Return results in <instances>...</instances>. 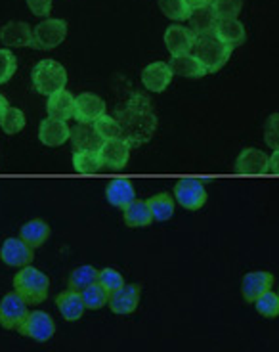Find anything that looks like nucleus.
<instances>
[{"label": "nucleus", "mask_w": 279, "mask_h": 352, "mask_svg": "<svg viewBox=\"0 0 279 352\" xmlns=\"http://www.w3.org/2000/svg\"><path fill=\"white\" fill-rule=\"evenodd\" d=\"M113 117L121 126V138L129 142L132 148L146 146L157 132V113L151 106V100L142 92H132L126 104L119 107Z\"/></svg>", "instance_id": "obj_1"}, {"label": "nucleus", "mask_w": 279, "mask_h": 352, "mask_svg": "<svg viewBox=\"0 0 279 352\" xmlns=\"http://www.w3.org/2000/svg\"><path fill=\"white\" fill-rule=\"evenodd\" d=\"M232 52L234 48L224 43L214 31L209 35L197 36L193 46V56L205 65L207 73H219L232 58Z\"/></svg>", "instance_id": "obj_2"}, {"label": "nucleus", "mask_w": 279, "mask_h": 352, "mask_svg": "<svg viewBox=\"0 0 279 352\" xmlns=\"http://www.w3.org/2000/svg\"><path fill=\"white\" fill-rule=\"evenodd\" d=\"M14 291L18 293L27 305H43L48 299L50 291V280L38 268H33L31 264L23 266L16 276H14Z\"/></svg>", "instance_id": "obj_3"}, {"label": "nucleus", "mask_w": 279, "mask_h": 352, "mask_svg": "<svg viewBox=\"0 0 279 352\" xmlns=\"http://www.w3.org/2000/svg\"><path fill=\"white\" fill-rule=\"evenodd\" d=\"M33 87L43 96H52L67 85V71L56 60H41L33 69Z\"/></svg>", "instance_id": "obj_4"}, {"label": "nucleus", "mask_w": 279, "mask_h": 352, "mask_svg": "<svg viewBox=\"0 0 279 352\" xmlns=\"http://www.w3.org/2000/svg\"><path fill=\"white\" fill-rule=\"evenodd\" d=\"M65 36H67V23L63 19H44L33 29V48L54 50L65 41Z\"/></svg>", "instance_id": "obj_5"}, {"label": "nucleus", "mask_w": 279, "mask_h": 352, "mask_svg": "<svg viewBox=\"0 0 279 352\" xmlns=\"http://www.w3.org/2000/svg\"><path fill=\"white\" fill-rule=\"evenodd\" d=\"M175 201L186 211H199L207 203V190L197 178H182L175 184Z\"/></svg>", "instance_id": "obj_6"}, {"label": "nucleus", "mask_w": 279, "mask_h": 352, "mask_svg": "<svg viewBox=\"0 0 279 352\" xmlns=\"http://www.w3.org/2000/svg\"><path fill=\"white\" fill-rule=\"evenodd\" d=\"M25 300L19 297L16 291L6 293L0 300V326L10 331H19V327L23 326V322L29 316Z\"/></svg>", "instance_id": "obj_7"}, {"label": "nucleus", "mask_w": 279, "mask_h": 352, "mask_svg": "<svg viewBox=\"0 0 279 352\" xmlns=\"http://www.w3.org/2000/svg\"><path fill=\"white\" fill-rule=\"evenodd\" d=\"M19 333L33 339V341H38V343H46L56 335V322L48 312L33 310V312H29L23 326L19 327Z\"/></svg>", "instance_id": "obj_8"}, {"label": "nucleus", "mask_w": 279, "mask_h": 352, "mask_svg": "<svg viewBox=\"0 0 279 352\" xmlns=\"http://www.w3.org/2000/svg\"><path fill=\"white\" fill-rule=\"evenodd\" d=\"M35 249L29 247L21 238H6L0 247V261L12 268H23L33 264Z\"/></svg>", "instance_id": "obj_9"}, {"label": "nucleus", "mask_w": 279, "mask_h": 352, "mask_svg": "<svg viewBox=\"0 0 279 352\" xmlns=\"http://www.w3.org/2000/svg\"><path fill=\"white\" fill-rule=\"evenodd\" d=\"M132 146L124 138H113V140H105L100 148V159L105 168L111 170H122L129 165L131 159Z\"/></svg>", "instance_id": "obj_10"}, {"label": "nucleus", "mask_w": 279, "mask_h": 352, "mask_svg": "<svg viewBox=\"0 0 279 352\" xmlns=\"http://www.w3.org/2000/svg\"><path fill=\"white\" fill-rule=\"evenodd\" d=\"M142 297V287L138 283H124L121 289L109 295V308L117 316H129L140 305Z\"/></svg>", "instance_id": "obj_11"}, {"label": "nucleus", "mask_w": 279, "mask_h": 352, "mask_svg": "<svg viewBox=\"0 0 279 352\" xmlns=\"http://www.w3.org/2000/svg\"><path fill=\"white\" fill-rule=\"evenodd\" d=\"M271 285H274V274L264 272V270L245 274L241 280V297L245 302L254 305V300L260 299L266 291H270Z\"/></svg>", "instance_id": "obj_12"}, {"label": "nucleus", "mask_w": 279, "mask_h": 352, "mask_svg": "<svg viewBox=\"0 0 279 352\" xmlns=\"http://www.w3.org/2000/svg\"><path fill=\"white\" fill-rule=\"evenodd\" d=\"M175 73L166 62H153L142 69V85L149 92H165L170 87Z\"/></svg>", "instance_id": "obj_13"}, {"label": "nucleus", "mask_w": 279, "mask_h": 352, "mask_svg": "<svg viewBox=\"0 0 279 352\" xmlns=\"http://www.w3.org/2000/svg\"><path fill=\"white\" fill-rule=\"evenodd\" d=\"M236 173L239 175H266L270 173V155L256 148H247L236 159Z\"/></svg>", "instance_id": "obj_14"}, {"label": "nucleus", "mask_w": 279, "mask_h": 352, "mask_svg": "<svg viewBox=\"0 0 279 352\" xmlns=\"http://www.w3.org/2000/svg\"><path fill=\"white\" fill-rule=\"evenodd\" d=\"M195 41H197V36L193 35L190 27L170 25L165 31V46L166 50L172 54V58L183 56V54H192Z\"/></svg>", "instance_id": "obj_15"}, {"label": "nucleus", "mask_w": 279, "mask_h": 352, "mask_svg": "<svg viewBox=\"0 0 279 352\" xmlns=\"http://www.w3.org/2000/svg\"><path fill=\"white\" fill-rule=\"evenodd\" d=\"M71 138L69 124L60 119L46 117L41 126H38V140L48 148H60Z\"/></svg>", "instance_id": "obj_16"}, {"label": "nucleus", "mask_w": 279, "mask_h": 352, "mask_svg": "<svg viewBox=\"0 0 279 352\" xmlns=\"http://www.w3.org/2000/svg\"><path fill=\"white\" fill-rule=\"evenodd\" d=\"M105 102L92 92H82L77 96V106H75V119L77 123L94 124L96 119L105 115Z\"/></svg>", "instance_id": "obj_17"}, {"label": "nucleus", "mask_w": 279, "mask_h": 352, "mask_svg": "<svg viewBox=\"0 0 279 352\" xmlns=\"http://www.w3.org/2000/svg\"><path fill=\"white\" fill-rule=\"evenodd\" d=\"M0 41L10 48L33 46V29L25 21H10L0 29Z\"/></svg>", "instance_id": "obj_18"}, {"label": "nucleus", "mask_w": 279, "mask_h": 352, "mask_svg": "<svg viewBox=\"0 0 279 352\" xmlns=\"http://www.w3.org/2000/svg\"><path fill=\"white\" fill-rule=\"evenodd\" d=\"M105 199L117 209H126L136 199V190L129 178H115L105 188Z\"/></svg>", "instance_id": "obj_19"}, {"label": "nucleus", "mask_w": 279, "mask_h": 352, "mask_svg": "<svg viewBox=\"0 0 279 352\" xmlns=\"http://www.w3.org/2000/svg\"><path fill=\"white\" fill-rule=\"evenodd\" d=\"M75 106H77V98L63 88L60 92L48 96L46 111H48V117L60 119V121H65V123H67L71 117H75Z\"/></svg>", "instance_id": "obj_20"}, {"label": "nucleus", "mask_w": 279, "mask_h": 352, "mask_svg": "<svg viewBox=\"0 0 279 352\" xmlns=\"http://www.w3.org/2000/svg\"><path fill=\"white\" fill-rule=\"evenodd\" d=\"M56 307L60 310V314L63 316L65 322H77L82 318L85 314V302H82V297H80L79 291H73L67 289L60 293L58 297H56Z\"/></svg>", "instance_id": "obj_21"}, {"label": "nucleus", "mask_w": 279, "mask_h": 352, "mask_svg": "<svg viewBox=\"0 0 279 352\" xmlns=\"http://www.w3.org/2000/svg\"><path fill=\"white\" fill-rule=\"evenodd\" d=\"M50 234H52V230L48 226V222L43 219L27 220L25 224L21 226V230H19V238L23 239L29 247H33V249L43 247L50 239Z\"/></svg>", "instance_id": "obj_22"}, {"label": "nucleus", "mask_w": 279, "mask_h": 352, "mask_svg": "<svg viewBox=\"0 0 279 352\" xmlns=\"http://www.w3.org/2000/svg\"><path fill=\"white\" fill-rule=\"evenodd\" d=\"M71 142H73V148L75 151H85V150H96L100 151L104 140L98 136V132L94 131V124L90 123H77L75 129H71Z\"/></svg>", "instance_id": "obj_23"}, {"label": "nucleus", "mask_w": 279, "mask_h": 352, "mask_svg": "<svg viewBox=\"0 0 279 352\" xmlns=\"http://www.w3.org/2000/svg\"><path fill=\"white\" fill-rule=\"evenodd\" d=\"M170 69L178 77H186V79H201L205 75H209L205 65L193 56V54H183V56H176L170 60Z\"/></svg>", "instance_id": "obj_24"}, {"label": "nucleus", "mask_w": 279, "mask_h": 352, "mask_svg": "<svg viewBox=\"0 0 279 352\" xmlns=\"http://www.w3.org/2000/svg\"><path fill=\"white\" fill-rule=\"evenodd\" d=\"M214 33L224 43L230 44L232 48H237L247 41V29L239 19H219L216 27H214Z\"/></svg>", "instance_id": "obj_25"}, {"label": "nucleus", "mask_w": 279, "mask_h": 352, "mask_svg": "<svg viewBox=\"0 0 279 352\" xmlns=\"http://www.w3.org/2000/svg\"><path fill=\"white\" fill-rule=\"evenodd\" d=\"M124 211V224L129 228H148L149 224L153 222V217H151V211H149L148 201H142V199H134V201L122 209Z\"/></svg>", "instance_id": "obj_26"}, {"label": "nucleus", "mask_w": 279, "mask_h": 352, "mask_svg": "<svg viewBox=\"0 0 279 352\" xmlns=\"http://www.w3.org/2000/svg\"><path fill=\"white\" fill-rule=\"evenodd\" d=\"M188 21H190V29L193 31V35L201 36L212 33L219 19H216L210 6H201V8H193L192 16H190Z\"/></svg>", "instance_id": "obj_27"}, {"label": "nucleus", "mask_w": 279, "mask_h": 352, "mask_svg": "<svg viewBox=\"0 0 279 352\" xmlns=\"http://www.w3.org/2000/svg\"><path fill=\"white\" fill-rule=\"evenodd\" d=\"M148 201L149 211H151V217H153V222H166V220L172 219L175 214V197L166 192H161V194L151 195Z\"/></svg>", "instance_id": "obj_28"}, {"label": "nucleus", "mask_w": 279, "mask_h": 352, "mask_svg": "<svg viewBox=\"0 0 279 352\" xmlns=\"http://www.w3.org/2000/svg\"><path fill=\"white\" fill-rule=\"evenodd\" d=\"M73 167L80 175H94L98 170H102V159H100V151L96 150H85L75 151L73 153Z\"/></svg>", "instance_id": "obj_29"}, {"label": "nucleus", "mask_w": 279, "mask_h": 352, "mask_svg": "<svg viewBox=\"0 0 279 352\" xmlns=\"http://www.w3.org/2000/svg\"><path fill=\"white\" fill-rule=\"evenodd\" d=\"M98 274H100V270L94 268L92 264H82L79 268H75L69 274V289L82 293L87 287L98 283Z\"/></svg>", "instance_id": "obj_30"}, {"label": "nucleus", "mask_w": 279, "mask_h": 352, "mask_svg": "<svg viewBox=\"0 0 279 352\" xmlns=\"http://www.w3.org/2000/svg\"><path fill=\"white\" fill-rule=\"evenodd\" d=\"M159 8L172 21H188L193 12L188 0H159Z\"/></svg>", "instance_id": "obj_31"}, {"label": "nucleus", "mask_w": 279, "mask_h": 352, "mask_svg": "<svg viewBox=\"0 0 279 352\" xmlns=\"http://www.w3.org/2000/svg\"><path fill=\"white\" fill-rule=\"evenodd\" d=\"M27 119L25 113L18 109V107H8L4 115L0 117V129L4 134L8 136H14V134H19V132L25 129Z\"/></svg>", "instance_id": "obj_32"}, {"label": "nucleus", "mask_w": 279, "mask_h": 352, "mask_svg": "<svg viewBox=\"0 0 279 352\" xmlns=\"http://www.w3.org/2000/svg\"><path fill=\"white\" fill-rule=\"evenodd\" d=\"M254 308L262 318L276 320L279 316V295L276 291H266L260 299L254 300Z\"/></svg>", "instance_id": "obj_33"}, {"label": "nucleus", "mask_w": 279, "mask_h": 352, "mask_svg": "<svg viewBox=\"0 0 279 352\" xmlns=\"http://www.w3.org/2000/svg\"><path fill=\"white\" fill-rule=\"evenodd\" d=\"M80 297H82L85 307L90 308V310H100V308H104L109 302V293L100 283H94V285L87 287L80 293Z\"/></svg>", "instance_id": "obj_34"}, {"label": "nucleus", "mask_w": 279, "mask_h": 352, "mask_svg": "<svg viewBox=\"0 0 279 352\" xmlns=\"http://www.w3.org/2000/svg\"><path fill=\"white\" fill-rule=\"evenodd\" d=\"M94 131L102 140H113V138H121V126L119 121L113 115H102L100 119L94 121Z\"/></svg>", "instance_id": "obj_35"}, {"label": "nucleus", "mask_w": 279, "mask_h": 352, "mask_svg": "<svg viewBox=\"0 0 279 352\" xmlns=\"http://www.w3.org/2000/svg\"><path fill=\"white\" fill-rule=\"evenodd\" d=\"M210 8L216 19H237L243 10V0H214Z\"/></svg>", "instance_id": "obj_36"}, {"label": "nucleus", "mask_w": 279, "mask_h": 352, "mask_svg": "<svg viewBox=\"0 0 279 352\" xmlns=\"http://www.w3.org/2000/svg\"><path fill=\"white\" fill-rule=\"evenodd\" d=\"M98 283L111 295V293L119 291L124 285V278L115 268H104V270H100V274H98Z\"/></svg>", "instance_id": "obj_37"}, {"label": "nucleus", "mask_w": 279, "mask_h": 352, "mask_svg": "<svg viewBox=\"0 0 279 352\" xmlns=\"http://www.w3.org/2000/svg\"><path fill=\"white\" fill-rule=\"evenodd\" d=\"M16 69H18L16 54H12V50H8V48H2L0 50V85L8 82L14 77Z\"/></svg>", "instance_id": "obj_38"}, {"label": "nucleus", "mask_w": 279, "mask_h": 352, "mask_svg": "<svg viewBox=\"0 0 279 352\" xmlns=\"http://www.w3.org/2000/svg\"><path fill=\"white\" fill-rule=\"evenodd\" d=\"M262 136H264V144L271 148V150H278L279 148V111L271 113L266 123H264V131H262Z\"/></svg>", "instance_id": "obj_39"}, {"label": "nucleus", "mask_w": 279, "mask_h": 352, "mask_svg": "<svg viewBox=\"0 0 279 352\" xmlns=\"http://www.w3.org/2000/svg\"><path fill=\"white\" fill-rule=\"evenodd\" d=\"M25 2L31 14L38 16V18H46L52 10V0H25Z\"/></svg>", "instance_id": "obj_40"}, {"label": "nucleus", "mask_w": 279, "mask_h": 352, "mask_svg": "<svg viewBox=\"0 0 279 352\" xmlns=\"http://www.w3.org/2000/svg\"><path fill=\"white\" fill-rule=\"evenodd\" d=\"M270 173L271 175H279V148L274 150L270 155Z\"/></svg>", "instance_id": "obj_41"}, {"label": "nucleus", "mask_w": 279, "mask_h": 352, "mask_svg": "<svg viewBox=\"0 0 279 352\" xmlns=\"http://www.w3.org/2000/svg\"><path fill=\"white\" fill-rule=\"evenodd\" d=\"M192 8H201V6H210L214 0H188Z\"/></svg>", "instance_id": "obj_42"}, {"label": "nucleus", "mask_w": 279, "mask_h": 352, "mask_svg": "<svg viewBox=\"0 0 279 352\" xmlns=\"http://www.w3.org/2000/svg\"><path fill=\"white\" fill-rule=\"evenodd\" d=\"M8 100H6V96L4 94H0V117L4 115V111L8 109Z\"/></svg>", "instance_id": "obj_43"}, {"label": "nucleus", "mask_w": 279, "mask_h": 352, "mask_svg": "<svg viewBox=\"0 0 279 352\" xmlns=\"http://www.w3.org/2000/svg\"><path fill=\"white\" fill-rule=\"evenodd\" d=\"M278 295H279V289H278Z\"/></svg>", "instance_id": "obj_44"}]
</instances>
